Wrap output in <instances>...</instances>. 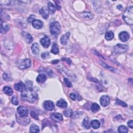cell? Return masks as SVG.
Segmentation results:
<instances>
[{
    "label": "cell",
    "mask_w": 133,
    "mask_h": 133,
    "mask_svg": "<svg viewBox=\"0 0 133 133\" xmlns=\"http://www.w3.org/2000/svg\"><path fill=\"white\" fill-rule=\"evenodd\" d=\"M32 23L33 27L36 29H40L43 27V23L40 20H35Z\"/></svg>",
    "instance_id": "13"
},
{
    "label": "cell",
    "mask_w": 133,
    "mask_h": 133,
    "mask_svg": "<svg viewBox=\"0 0 133 133\" xmlns=\"http://www.w3.org/2000/svg\"><path fill=\"white\" fill-rule=\"evenodd\" d=\"M31 51H32V53L34 55L38 54V53H39L40 51V48H39V45H38L37 43H35L33 44V45L31 46Z\"/></svg>",
    "instance_id": "19"
},
{
    "label": "cell",
    "mask_w": 133,
    "mask_h": 133,
    "mask_svg": "<svg viewBox=\"0 0 133 133\" xmlns=\"http://www.w3.org/2000/svg\"><path fill=\"white\" fill-rule=\"evenodd\" d=\"M118 131L120 133H126L128 132V130L127 127L124 126V125H121L119 127Z\"/></svg>",
    "instance_id": "29"
},
{
    "label": "cell",
    "mask_w": 133,
    "mask_h": 133,
    "mask_svg": "<svg viewBox=\"0 0 133 133\" xmlns=\"http://www.w3.org/2000/svg\"><path fill=\"white\" fill-rule=\"evenodd\" d=\"M49 56V53L48 52H45V53H43L41 55V57H42L43 58L45 59V58H46L47 57H48Z\"/></svg>",
    "instance_id": "38"
},
{
    "label": "cell",
    "mask_w": 133,
    "mask_h": 133,
    "mask_svg": "<svg viewBox=\"0 0 133 133\" xmlns=\"http://www.w3.org/2000/svg\"><path fill=\"white\" fill-rule=\"evenodd\" d=\"M83 126L85 127V128L87 129V130H89V129L90 128V124L89 123V120L88 117H86V118H85L84 120H83Z\"/></svg>",
    "instance_id": "27"
},
{
    "label": "cell",
    "mask_w": 133,
    "mask_h": 133,
    "mask_svg": "<svg viewBox=\"0 0 133 133\" xmlns=\"http://www.w3.org/2000/svg\"><path fill=\"white\" fill-rule=\"evenodd\" d=\"M57 106L59 108H66L67 107V102L63 99H60L57 102Z\"/></svg>",
    "instance_id": "21"
},
{
    "label": "cell",
    "mask_w": 133,
    "mask_h": 133,
    "mask_svg": "<svg viewBox=\"0 0 133 133\" xmlns=\"http://www.w3.org/2000/svg\"><path fill=\"white\" fill-rule=\"evenodd\" d=\"M22 35L24 37V39L27 43L30 44L33 41V38L29 33L26 32H22Z\"/></svg>",
    "instance_id": "14"
},
{
    "label": "cell",
    "mask_w": 133,
    "mask_h": 133,
    "mask_svg": "<svg viewBox=\"0 0 133 133\" xmlns=\"http://www.w3.org/2000/svg\"><path fill=\"white\" fill-rule=\"evenodd\" d=\"M58 62H59V60H56L52 61V63L56 64V63H58Z\"/></svg>",
    "instance_id": "42"
},
{
    "label": "cell",
    "mask_w": 133,
    "mask_h": 133,
    "mask_svg": "<svg viewBox=\"0 0 133 133\" xmlns=\"http://www.w3.org/2000/svg\"><path fill=\"white\" fill-rule=\"evenodd\" d=\"M31 115L33 117H34V118L35 119H36V120H37L38 119H39V118H38V116L37 115H36V114L35 112L32 111V112H31Z\"/></svg>",
    "instance_id": "40"
},
{
    "label": "cell",
    "mask_w": 133,
    "mask_h": 133,
    "mask_svg": "<svg viewBox=\"0 0 133 133\" xmlns=\"http://www.w3.org/2000/svg\"><path fill=\"white\" fill-rule=\"evenodd\" d=\"M17 112L21 117H27L28 115V110L26 107L24 106H19L17 108Z\"/></svg>",
    "instance_id": "6"
},
{
    "label": "cell",
    "mask_w": 133,
    "mask_h": 133,
    "mask_svg": "<svg viewBox=\"0 0 133 133\" xmlns=\"http://www.w3.org/2000/svg\"><path fill=\"white\" fill-rule=\"evenodd\" d=\"M128 47L126 45L117 44L114 47V51L116 54H121L127 51Z\"/></svg>",
    "instance_id": "4"
},
{
    "label": "cell",
    "mask_w": 133,
    "mask_h": 133,
    "mask_svg": "<svg viewBox=\"0 0 133 133\" xmlns=\"http://www.w3.org/2000/svg\"><path fill=\"white\" fill-rule=\"evenodd\" d=\"M70 98H71V99L73 100H75L76 99V98H77V96H76L73 93L70 94Z\"/></svg>",
    "instance_id": "41"
},
{
    "label": "cell",
    "mask_w": 133,
    "mask_h": 133,
    "mask_svg": "<svg viewBox=\"0 0 133 133\" xmlns=\"http://www.w3.org/2000/svg\"><path fill=\"white\" fill-rule=\"evenodd\" d=\"M100 63L101 64V66H102L104 67H105V68H107V69H108L110 71H113V72H115V71H116L115 69H114L113 68H112V67H111L108 66L107 64H106V63H104V62H101V61H100Z\"/></svg>",
    "instance_id": "31"
},
{
    "label": "cell",
    "mask_w": 133,
    "mask_h": 133,
    "mask_svg": "<svg viewBox=\"0 0 133 133\" xmlns=\"http://www.w3.org/2000/svg\"><path fill=\"white\" fill-rule=\"evenodd\" d=\"M40 14L43 17L44 19H47L49 16V13H48V9H46L45 7H43L42 9H41L40 10Z\"/></svg>",
    "instance_id": "16"
},
{
    "label": "cell",
    "mask_w": 133,
    "mask_h": 133,
    "mask_svg": "<svg viewBox=\"0 0 133 133\" xmlns=\"http://www.w3.org/2000/svg\"><path fill=\"white\" fill-rule=\"evenodd\" d=\"M82 17H84V18H89L91 19L93 18V15L92 14H90V13L88 12H84L82 14Z\"/></svg>",
    "instance_id": "32"
},
{
    "label": "cell",
    "mask_w": 133,
    "mask_h": 133,
    "mask_svg": "<svg viewBox=\"0 0 133 133\" xmlns=\"http://www.w3.org/2000/svg\"><path fill=\"white\" fill-rule=\"evenodd\" d=\"M100 106L96 103H93L91 107V110L93 112H96L100 109Z\"/></svg>",
    "instance_id": "28"
},
{
    "label": "cell",
    "mask_w": 133,
    "mask_h": 133,
    "mask_svg": "<svg viewBox=\"0 0 133 133\" xmlns=\"http://www.w3.org/2000/svg\"><path fill=\"white\" fill-rule=\"evenodd\" d=\"M64 83H65V84L67 85V86H68V87H71L72 86V85L71 82L68 79L64 78Z\"/></svg>",
    "instance_id": "35"
},
{
    "label": "cell",
    "mask_w": 133,
    "mask_h": 133,
    "mask_svg": "<svg viewBox=\"0 0 133 133\" xmlns=\"http://www.w3.org/2000/svg\"><path fill=\"white\" fill-rule=\"evenodd\" d=\"M116 104L119 105H121L122 106H123V107H127V105L126 103H125V102L118 99H117L116 100Z\"/></svg>",
    "instance_id": "33"
},
{
    "label": "cell",
    "mask_w": 133,
    "mask_h": 133,
    "mask_svg": "<svg viewBox=\"0 0 133 133\" xmlns=\"http://www.w3.org/2000/svg\"><path fill=\"white\" fill-rule=\"evenodd\" d=\"M70 32H67L60 38V43L62 45H66L70 36Z\"/></svg>",
    "instance_id": "15"
},
{
    "label": "cell",
    "mask_w": 133,
    "mask_h": 133,
    "mask_svg": "<svg viewBox=\"0 0 133 133\" xmlns=\"http://www.w3.org/2000/svg\"><path fill=\"white\" fill-rule=\"evenodd\" d=\"M90 126H92L94 129H98L100 127V123L97 120H94L92 121L90 123Z\"/></svg>",
    "instance_id": "22"
},
{
    "label": "cell",
    "mask_w": 133,
    "mask_h": 133,
    "mask_svg": "<svg viewBox=\"0 0 133 133\" xmlns=\"http://www.w3.org/2000/svg\"><path fill=\"white\" fill-rule=\"evenodd\" d=\"M9 26L4 23H3L2 22H1V33L3 34H5L6 33L7 31H9Z\"/></svg>",
    "instance_id": "17"
},
{
    "label": "cell",
    "mask_w": 133,
    "mask_h": 133,
    "mask_svg": "<svg viewBox=\"0 0 133 133\" xmlns=\"http://www.w3.org/2000/svg\"><path fill=\"white\" fill-rule=\"evenodd\" d=\"M40 43L44 47L47 48L50 45L51 41L49 37L47 36H45L40 40Z\"/></svg>",
    "instance_id": "10"
},
{
    "label": "cell",
    "mask_w": 133,
    "mask_h": 133,
    "mask_svg": "<svg viewBox=\"0 0 133 133\" xmlns=\"http://www.w3.org/2000/svg\"><path fill=\"white\" fill-rule=\"evenodd\" d=\"M123 20L129 25L133 24V7L131 6L125 9L123 14Z\"/></svg>",
    "instance_id": "2"
},
{
    "label": "cell",
    "mask_w": 133,
    "mask_h": 133,
    "mask_svg": "<svg viewBox=\"0 0 133 133\" xmlns=\"http://www.w3.org/2000/svg\"><path fill=\"white\" fill-rule=\"evenodd\" d=\"M44 108L47 111H52L55 108V105L51 100H46L44 102Z\"/></svg>",
    "instance_id": "8"
},
{
    "label": "cell",
    "mask_w": 133,
    "mask_h": 133,
    "mask_svg": "<svg viewBox=\"0 0 133 133\" xmlns=\"http://www.w3.org/2000/svg\"><path fill=\"white\" fill-rule=\"evenodd\" d=\"M21 96L24 100L30 102H35L37 99V94L32 89H26L21 92Z\"/></svg>",
    "instance_id": "1"
},
{
    "label": "cell",
    "mask_w": 133,
    "mask_h": 133,
    "mask_svg": "<svg viewBox=\"0 0 133 133\" xmlns=\"http://www.w3.org/2000/svg\"><path fill=\"white\" fill-rule=\"evenodd\" d=\"M100 103L102 107H107L110 104V98L107 95L102 96L100 99Z\"/></svg>",
    "instance_id": "7"
},
{
    "label": "cell",
    "mask_w": 133,
    "mask_h": 133,
    "mask_svg": "<svg viewBox=\"0 0 133 133\" xmlns=\"http://www.w3.org/2000/svg\"><path fill=\"white\" fill-rule=\"evenodd\" d=\"M51 119L56 122H60L63 120L62 115L58 113H54L51 115Z\"/></svg>",
    "instance_id": "12"
},
{
    "label": "cell",
    "mask_w": 133,
    "mask_h": 133,
    "mask_svg": "<svg viewBox=\"0 0 133 133\" xmlns=\"http://www.w3.org/2000/svg\"><path fill=\"white\" fill-rule=\"evenodd\" d=\"M52 35L54 36H57L60 31V25L58 22H53L50 25L49 27Z\"/></svg>",
    "instance_id": "3"
},
{
    "label": "cell",
    "mask_w": 133,
    "mask_h": 133,
    "mask_svg": "<svg viewBox=\"0 0 133 133\" xmlns=\"http://www.w3.org/2000/svg\"><path fill=\"white\" fill-rule=\"evenodd\" d=\"M47 77L44 74H40L36 78V81L39 83H43L46 80Z\"/></svg>",
    "instance_id": "18"
},
{
    "label": "cell",
    "mask_w": 133,
    "mask_h": 133,
    "mask_svg": "<svg viewBox=\"0 0 133 133\" xmlns=\"http://www.w3.org/2000/svg\"><path fill=\"white\" fill-rule=\"evenodd\" d=\"M12 104H14V105H18L19 104V101H18V98L16 96H13V98H12Z\"/></svg>",
    "instance_id": "34"
},
{
    "label": "cell",
    "mask_w": 133,
    "mask_h": 133,
    "mask_svg": "<svg viewBox=\"0 0 133 133\" xmlns=\"http://www.w3.org/2000/svg\"><path fill=\"white\" fill-rule=\"evenodd\" d=\"M3 78L4 80H5L6 81H9L11 80V78L9 76L8 74H7L6 73H4L3 74Z\"/></svg>",
    "instance_id": "36"
},
{
    "label": "cell",
    "mask_w": 133,
    "mask_h": 133,
    "mask_svg": "<svg viewBox=\"0 0 133 133\" xmlns=\"http://www.w3.org/2000/svg\"><path fill=\"white\" fill-rule=\"evenodd\" d=\"M119 36L120 40L121 41L123 42L127 41L129 39V38H130V35H129L128 33L126 31H123L121 32L119 34Z\"/></svg>",
    "instance_id": "11"
},
{
    "label": "cell",
    "mask_w": 133,
    "mask_h": 133,
    "mask_svg": "<svg viewBox=\"0 0 133 133\" xmlns=\"http://www.w3.org/2000/svg\"><path fill=\"white\" fill-rule=\"evenodd\" d=\"M114 37V33L112 31H108L106 32L105 35L106 39L108 41L112 40Z\"/></svg>",
    "instance_id": "26"
},
{
    "label": "cell",
    "mask_w": 133,
    "mask_h": 133,
    "mask_svg": "<svg viewBox=\"0 0 133 133\" xmlns=\"http://www.w3.org/2000/svg\"><path fill=\"white\" fill-rule=\"evenodd\" d=\"M31 66V62L29 59L21 60L18 63V66L20 69H24L29 68Z\"/></svg>",
    "instance_id": "5"
},
{
    "label": "cell",
    "mask_w": 133,
    "mask_h": 133,
    "mask_svg": "<svg viewBox=\"0 0 133 133\" xmlns=\"http://www.w3.org/2000/svg\"><path fill=\"white\" fill-rule=\"evenodd\" d=\"M26 87H27L26 85L22 82H20L18 83H16V84H15L14 85L15 89L20 92H22L23 91H24L26 89Z\"/></svg>",
    "instance_id": "9"
},
{
    "label": "cell",
    "mask_w": 133,
    "mask_h": 133,
    "mask_svg": "<svg viewBox=\"0 0 133 133\" xmlns=\"http://www.w3.org/2000/svg\"><path fill=\"white\" fill-rule=\"evenodd\" d=\"M35 15H32L30 16L27 19V21H28V22H32L34 20H35Z\"/></svg>",
    "instance_id": "37"
},
{
    "label": "cell",
    "mask_w": 133,
    "mask_h": 133,
    "mask_svg": "<svg viewBox=\"0 0 133 133\" xmlns=\"http://www.w3.org/2000/svg\"><path fill=\"white\" fill-rule=\"evenodd\" d=\"M127 124H128V126L130 127L132 129L133 128V120L129 121L127 122Z\"/></svg>",
    "instance_id": "39"
},
{
    "label": "cell",
    "mask_w": 133,
    "mask_h": 133,
    "mask_svg": "<svg viewBox=\"0 0 133 133\" xmlns=\"http://www.w3.org/2000/svg\"><path fill=\"white\" fill-rule=\"evenodd\" d=\"M3 92L7 95L9 96H12L13 94V91L12 89L10 88V87L9 86H5L3 88Z\"/></svg>",
    "instance_id": "23"
},
{
    "label": "cell",
    "mask_w": 133,
    "mask_h": 133,
    "mask_svg": "<svg viewBox=\"0 0 133 133\" xmlns=\"http://www.w3.org/2000/svg\"><path fill=\"white\" fill-rule=\"evenodd\" d=\"M51 52L54 54H57L59 53V48L56 43H53L51 49Z\"/></svg>",
    "instance_id": "24"
},
{
    "label": "cell",
    "mask_w": 133,
    "mask_h": 133,
    "mask_svg": "<svg viewBox=\"0 0 133 133\" xmlns=\"http://www.w3.org/2000/svg\"><path fill=\"white\" fill-rule=\"evenodd\" d=\"M63 114H64V115L67 117H71L73 115V111L71 109H68L66 110L65 111H64Z\"/></svg>",
    "instance_id": "30"
},
{
    "label": "cell",
    "mask_w": 133,
    "mask_h": 133,
    "mask_svg": "<svg viewBox=\"0 0 133 133\" xmlns=\"http://www.w3.org/2000/svg\"><path fill=\"white\" fill-rule=\"evenodd\" d=\"M30 133H39L40 132L39 127L37 126L35 124H32L31 126H30Z\"/></svg>",
    "instance_id": "25"
},
{
    "label": "cell",
    "mask_w": 133,
    "mask_h": 133,
    "mask_svg": "<svg viewBox=\"0 0 133 133\" xmlns=\"http://www.w3.org/2000/svg\"><path fill=\"white\" fill-rule=\"evenodd\" d=\"M48 12L51 14H53L55 12L56 10V6L54 4H53L52 2H49L48 3Z\"/></svg>",
    "instance_id": "20"
}]
</instances>
